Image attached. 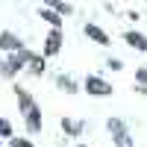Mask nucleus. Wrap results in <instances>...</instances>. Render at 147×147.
Segmentation results:
<instances>
[{
    "instance_id": "f257e3e1",
    "label": "nucleus",
    "mask_w": 147,
    "mask_h": 147,
    "mask_svg": "<svg viewBox=\"0 0 147 147\" xmlns=\"http://www.w3.org/2000/svg\"><path fill=\"white\" fill-rule=\"evenodd\" d=\"M85 91L103 97V94H112V85H109L106 80H100V77H88V80H85Z\"/></svg>"
},
{
    "instance_id": "f03ea898",
    "label": "nucleus",
    "mask_w": 147,
    "mask_h": 147,
    "mask_svg": "<svg viewBox=\"0 0 147 147\" xmlns=\"http://www.w3.org/2000/svg\"><path fill=\"white\" fill-rule=\"evenodd\" d=\"M59 47H62V32H59V27L47 35V44H44V53L47 56H53V53H59Z\"/></svg>"
},
{
    "instance_id": "7ed1b4c3",
    "label": "nucleus",
    "mask_w": 147,
    "mask_h": 147,
    "mask_svg": "<svg viewBox=\"0 0 147 147\" xmlns=\"http://www.w3.org/2000/svg\"><path fill=\"white\" fill-rule=\"evenodd\" d=\"M0 47H3V50H21V38L15 32H3L0 35Z\"/></svg>"
},
{
    "instance_id": "20e7f679",
    "label": "nucleus",
    "mask_w": 147,
    "mask_h": 147,
    "mask_svg": "<svg viewBox=\"0 0 147 147\" xmlns=\"http://www.w3.org/2000/svg\"><path fill=\"white\" fill-rule=\"evenodd\" d=\"M85 35H88V38H94L97 44H109V35H106L100 27H94V24H85Z\"/></svg>"
},
{
    "instance_id": "39448f33",
    "label": "nucleus",
    "mask_w": 147,
    "mask_h": 147,
    "mask_svg": "<svg viewBox=\"0 0 147 147\" xmlns=\"http://www.w3.org/2000/svg\"><path fill=\"white\" fill-rule=\"evenodd\" d=\"M124 38H127L129 47H136V50H147V38H144L141 32H127Z\"/></svg>"
},
{
    "instance_id": "423d86ee",
    "label": "nucleus",
    "mask_w": 147,
    "mask_h": 147,
    "mask_svg": "<svg viewBox=\"0 0 147 147\" xmlns=\"http://www.w3.org/2000/svg\"><path fill=\"white\" fill-rule=\"evenodd\" d=\"M18 103H21V109H24V115H30V112H35V109H38V106L32 103V97L24 94V91H18Z\"/></svg>"
},
{
    "instance_id": "0eeeda50",
    "label": "nucleus",
    "mask_w": 147,
    "mask_h": 147,
    "mask_svg": "<svg viewBox=\"0 0 147 147\" xmlns=\"http://www.w3.org/2000/svg\"><path fill=\"white\" fill-rule=\"evenodd\" d=\"M115 147H132V138H129V132L121 129L118 136H115Z\"/></svg>"
},
{
    "instance_id": "6e6552de",
    "label": "nucleus",
    "mask_w": 147,
    "mask_h": 147,
    "mask_svg": "<svg viewBox=\"0 0 147 147\" xmlns=\"http://www.w3.org/2000/svg\"><path fill=\"white\" fill-rule=\"evenodd\" d=\"M41 18H44V21H50L53 27H59V24H62V18H59V12H50V9H44V12H41Z\"/></svg>"
},
{
    "instance_id": "1a4fd4ad",
    "label": "nucleus",
    "mask_w": 147,
    "mask_h": 147,
    "mask_svg": "<svg viewBox=\"0 0 147 147\" xmlns=\"http://www.w3.org/2000/svg\"><path fill=\"white\" fill-rule=\"evenodd\" d=\"M59 85H62L65 91H77V85H74V80H71V77H59Z\"/></svg>"
},
{
    "instance_id": "9d476101",
    "label": "nucleus",
    "mask_w": 147,
    "mask_h": 147,
    "mask_svg": "<svg viewBox=\"0 0 147 147\" xmlns=\"http://www.w3.org/2000/svg\"><path fill=\"white\" fill-rule=\"evenodd\" d=\"M47 3H50V6H56L59 12H62V15H68V12H71V6H68V3H62V0H47Z\"/></svg>"
},
{
    "instance_id": "9b49d317",
    "label": "nucleus",
    "mask_w": 147,
    "mask_h": 147,
    "mask_svg": "<svg viewBox=\"0 0 147 147\" xmlns=\"http://www.w3.org/2000/svg\"><path fill=\"white\" fill-rule=\"evenodd\" d=\"M62 127H65L68 132H74V136L80 132V124H74V121H62Z\"/></svg>"
},
{
    "instance_id": "f8f14e48",
    "label": "nucleus",
    "mask_w": 147,
    "mask_h": 147,
    "mask_svg": "<svg viewBox=\"0 0 147 147\" xmlns=\"http://www.w3.org/2000/svg\"><path fill=\"white\" fill-rule=\"evenodd\" d=\"M0 136H12V127H9V121H0Z\"/></svg>"
},
{
    "instance_id": "ddd939ff",
    "label": "nucleus",
    "mask_w": 147,
    "mask_h": 147,
    "mask_svg": "<svg viewBox=\"0 0 147 147\" xmlns=\"http://www.w3.org/2000/svg\"><path fill=\"white\" fill-rule=\"evenodd\" d=\"M109 68H112V71H121V68H124V62H121V59H109V62H106Z\"/></svg>"
},
{
    "instance_id": "4468645a",
    "label": "nucleus",
    "mask_w": 147,
    "mask_h": 147,
    "mask_svg": "<svg viewBox=\"0 0 147 147\" xmlns=\"http://www.w3.org/2000/svg\"><path fill=\"white\" fill-rule=\"evenodd\" d=\"M12 147H32L27 138H12Z\"/></svg>"
},
{
    "instance_id": "2eb2a0df",
    "label": "nucleus",
    "mask_w": 147,
    "mask_h": 147,
    "mask_svg": "<svg viewBox=\"0 0 147 147\" xmlns=\"http://www.w3.org/2000/svg\"><path fill=\"white\" fill-rule=\"evenodd\" d=\"M109 129H115V132H121V129H124V124H121V121H109Z\"/></svg>"
},
{
    "instance_id": "dca6fc26",
    "label": "nucleus",
    "mask_w": 147,
    "mask_h": 147,
    "mask_svg": "<svg viewBox=\"0 0 147 147\" xmlns=\"http://www.w3.org/2000/svg\"><path fill=\"white\" fill-rule=\"evenodd\" d=\"M136 77H138V80H141V82H147V68H141V71H138V74H136Z\"/></svg>"
},
{
    "instance_id": "f3484780",
    "label": "nucleus",
    "mask_w": 147,
    "mask_h": 147,
    "mask_svg": "<svg viewBox=\"0 0 147 147\" xmlns=\"http://www.w3.org/2000/svg\"><path fill=\"white\" fill-rule=\"evenodd\" d=\"M0 138H3V136H0Z\"/></svg>"
}]
</instances>
